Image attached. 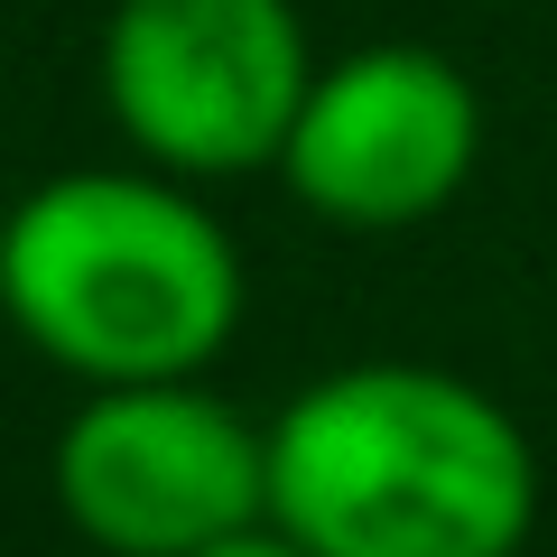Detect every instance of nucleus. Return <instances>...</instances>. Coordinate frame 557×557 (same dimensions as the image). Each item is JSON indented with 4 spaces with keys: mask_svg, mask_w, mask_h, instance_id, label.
<instances>
[{
    "mask_svg": "<svg viewBox=\"0 0 557 557\" xmlns=\"http://www.w3.org/2000/svg\"><path fill=\"white\" fill-rule=\"evenodd\" d=\"M57 511L102 557H205L270 520V428L205 381H102L57 437Z\"/></svg>",
    "mask_w": 557,
    "mask_h": 557,
    "instance_id": "20e7f679",
    "label": "nucleus"
},
{
    "mask_svg": "<svg viewBox=\"0 0 557 557\" xmlns=\"http://www.w3.org/2000/svg\"><path fill=\"white\" fill-rule=\"evenodd\" d=\"M270 530L307 557H520L539 446L446 362H344L270 418Z\"/></svg>",
    "mask_w": 557,
    "mask_h": 557,
    "instance_id": "f257e3e1",
    "label": "nucleus"
},
{
    "mask_svg": "<svg viewBox=\"0 0 557 557\" xmlns=\"http://www.w3.org/2000/svg\"><path fill=\"white\" fill-rule=\"evenodd\" d=\"M205 557H307V548H298V539H288V530H270V520H260V530L223 539V548H205Z\"/></svg>",
    "mask_w": 557,
    "mask_h": 557,
    "instance_id": "423d86ee",
    "label": "nucleus"
},
{
    "mask_svg": "<svg viewBox=\"0 0 557 557\" xmlns=\"http://www.w3.org/2000/svg\"><path fill=\"white\" fill-rule=\"evenodd\" d=\"M483 168V94L456 57L418 38H381L317 65L278 177L335 233H418Z\"/></svg>",
    "mask_w": 557,
    "mask_h": 557,
    "instance_id": "39448f33",
    "label": "nucleus"
},
{
    "mask_svg": "<svg viewBox=\"0 0 557 557\" xmlns=\"http://www.w3.org/2000/svg\"><path fill=\"white\" fill-rule=\"evenodd\" d=\"M317 84L298 0H112L102 102L149 168L186 186L278 168Z\"/></svg>",
    "mask_w": 557,
    "mask_h": 557,
    "instance_id": "7ed1b4c3",
    "label": "nucleus"
},
{
    "mask_svg": "<svg viewBox=\"0 0 557 557\" xmlns=\"http://www.w3.org/2000/svg\"><path fill=\"white\" fill-rule=\"evenodd\" d=\"M242 251L168 168H75L0 223V317L75 381H196L242 335Z\"/></svg>",
    "mask_w": 557,
    "mask_h": 557,
    "instance_id": "f03ea898",
    "label": "nucleus"
}]
</instances>
